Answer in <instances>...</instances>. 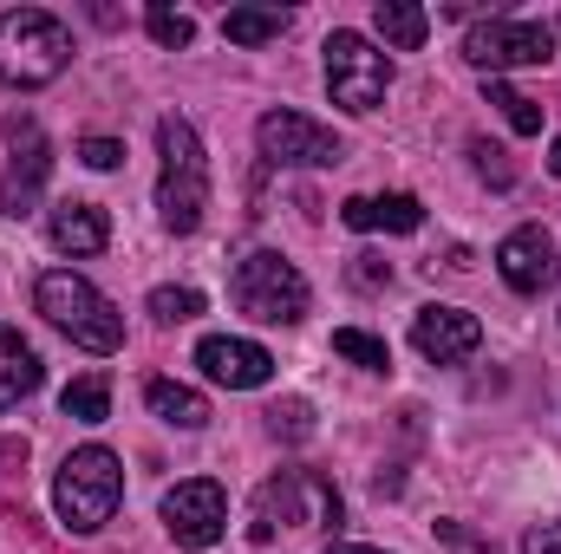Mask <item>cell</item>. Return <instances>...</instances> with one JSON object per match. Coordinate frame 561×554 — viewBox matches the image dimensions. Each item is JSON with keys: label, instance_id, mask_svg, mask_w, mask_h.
Listing matches in <instances>:
<instances>
[{"label": "cell", "instance_id": "1", "mask_svg": "<svg viewBox=\"0 0 561 554\" xmlns=\"http://www.w3.org/2000/svg\"><path fill=\"white\" fill-rule=\"evenodd\" d=\"M118 503H125V470H118V457H112L105 443H85V450H72V457L59 463V476H53V509H59V522H66L72 535H99V529L118 516Z\"/></svg>", "mask_w": 561, "mask_h": 554}, {"label": "cell", "instance_id": "24", "mask_svg": "<svg viewBox=\"0 0 561 554\" xmlns=\"http://www.w3.org/2000/svg\"><path fill=\"white\" fill-rule=\"evenodd\" d=\"M144 26H150V39H157V46H170V53H183V46L196 39L190 13H176V7H150V13H144Z\"/></svg>", "mask_w": 561, "mask_h": 554}, {"label": "cell", "instance_id": "5", "mask_svg": "<svg viewBox=\"0 0 561 554\" xmlns=\"http://www.w3.org/2000/svg\"><path fill=\"white\" fill-rule=\"evenodd\" d=\"M386 85H392V59L366 33H353V26L327 33V92H333L340 112H359V118L379 112L386 105Z\"/></svg>", "mask_w": 561, "mask_h": 554}, {"label": "cell", "instance_id": "14", "mask_svg": "<svg viewBox=\"0 0 561 554\" xmlns=\"http://www.w3.org/2000/svg\"><path fill=\"white\" fill-rule=\"evenodd\" d=\"M496 275L510 280L516 293H542L549 275H556V242H549V229H510L503 242H496Z\"/></svg>", "mask_w": 561, "mask_h": 554}, {"label": "cell", "instance_id": "15", "mask_svg": "<svg viewBox=\"0 0 561 554\" xmlns=\"http://www.w3.org/2000/svg\"><path fill=\"white\" fill-rule=\"evenodd\" d=\"M46 235H53L59 255H99V249L112 242V222H105L99 203H59V209L46 216Z\"/></svg>", "mask_w": 561, "mask_h": 554}, {"label": "cell", "instance_id": "11", "mask_svg": "<svg viewBox=\"0 0 561 554\" xmlns=\"http://www.w3.org/2000/svg\"><path fill=\"white\" fill-rule=\"evenodd\" d=\"M7 143H13V163L0 176V209L7 216H33V203H39V189L53 176V143H46V131L33 118H13L7 125Z\"/></svg>", "mask_w": 561, "mask_h": 554}, {"label": "cell", "instance_id": "25", "mask_svg": "<svg viewBox=\"0 0 561 554\" xmlns=\"http://www.w3.org/2000/svg\"><path fill=\"white\" fill-rule=\"evenodd\" d=\"M150 313H157V320H196V313H203V293H196V287H157V293H150Z\"/></svg>", "mask_w": 561, "mask_h": 554}, {"label": "cell", "instance_id": "6", "mask_svg": "<svg viewBox=\"0 0 561 554\" xmlns=\"http://www.w3.org/2000/svg\"><path fill=\"white\" fill-rule=\"evenodd\" d=\"M236 307L249 313V320H262V326H294V320H307V280L294 262H280V255H249L242 268H236Z\"/></svg>", "mask_w": 561, "mask_h": 554}, {"label": "cell", "instance_id": "26", "mask_svg": "<svg viewBox=\"0 0 561 554\" xmlns=\"http://www.w3.org/2000/svg\"><path fill=\"white\" fill-rule=\"evenodd\" d=\"M470 157H477V170H483L490 183H516V170L503 163V143H490V138H470Z\"/></svg>", "mask_w": 561, "mask_h": 554}, {"label": "cell", "instance_id": "4", "mask_svg": "<svg viewBox=\"0 0 561 554\" xmlns=\"http://www.w3.org/2000/svg\"><path fill=\"white\" fill-rule=\"evenodd\" d=\"M66 59H72V33H66L53 13L20 7V13L0 20V79H7V85L39 92V85H53V79L66 72Z\"/></svg>", "mask_w": 561, "mask_h": 554}, {"label": "cell", "instance_id": "17", "mask_svg": "<svg viewBox=\"0 0 561 554\" xmlns=\"http://www.w3.org/2000/svg\"><path fill=\"white\" fill-rule=\"evenodd\" d=\"M39 379H46L39 353H33L13 326H0V412H13L20 399H33V392H39Z\"/></svg>", "mask_w": 561, "mask_h": 554}, {"label": "cell", "instance_id": "18", "mask_svg": "<svg viewBox=\"0 0 561 554\" xmlns=\"http://www.w3.org/2000/svg\"><path fill=\"white\" fill-rule=\"evenodd\" d=\"M144 405L163 417V424H176V430H203V424H209L203 392H190V385H176V379H150V385H144Z\"/></svg>", "mask_w": 561, "mask_h": 554}, {"label": "cell", "instance_id": "16", "mask_svg": "<svg viewBox=\"0 0 561 554\" xmlns=\"http://www.w3.org/2000/svg\"><path fill=\"white\" fill-rule=\"evenodd\" d=\"M340 222L346 229H392V235H412V229H424V203L419 196H346L340 203Z\"/></svg>", "mask_w": 561, "mask_h": 554}, {"label": "cell", "instance_id": "13", "mask_svg": "<svg viewBox=\"0 0 561 554\" xmlns=\"http://www.w3.org/2000/svg\"><path fill=\"white\" fill-rule=\"evenodd\" d=\"M412 346H419L424 359H437V366H457V359H470V353L483 346V326H477V313H463V307H419Z\"/></svg>", "mask_w": 561, "mask_h": 554}, {"label": "cell", "instance_id": "22", "mask_svg": "<svg viewBox=\"0 0 561 554\" xmlns=\"http://www.w3.org/2000/svg\"><path fill=\"white\" fill-rule=\"evenodd\" d=\"M490 105H503V118H510V131H516V138H536V131H542V105H536V99H523L516 85L490 79Z\"/></svg>", "mask_w": 561, "mask_h": 554}, {"label": "cell", "instance_id": "19", "mask_svg": "<svg viewBox=\"0 0 561 554\" xmlns=\"http://www.w3.org/2000/svg\"><path fill=\"white\" fill-rule=\"evenodd\" d=\"M373 26H379V39H386V46L419 53L424 33H431V13H424V7H412V0H379V7H373Z\"/></svg>", "mask_w": 561, "mask_h": 554}, {"label": "cell", "instance_id": "7", "mask_svg": "<svg viewBox=\"0 0 561 554\" xmlns=\"http://www.w3.org/2000/svg\"><path fill=\"white\" fill-rule=\"evenodd\" d=\"M556 53V33L542 26V20H510V13H496V20H483V26H470L463 33V59L477 66V72H510V66H542Z\"/></svg>", "mask_w": 561, "mask_h": 554}, {"label": "cell", "instance_id": "3", "mask_svg": "<svg viewBox=\"0 0 561 554\" xmlns=\"http://www.w3.org/2000/svg\"><path fill=\"white\" fill-rule=\"evenodd\" d=\"M33 300H39V313H46L72 346H85V353H118V346H125V320H118V307H112L85 275L53 268V275H39Z\"/></svg>", "mask_w": 561, "mask_h": 554}, {"label": "cell", "instance_id": "2", "mask_svg": "<svg viewBox=\"0 0 561 554\" xmlns=\"http://www.w3.org/2000/svg\"><path fill=\"white\" fill-rule=\"evenodd\" d=\"M157 150H163V176H157V209L176 235H196L203 229V209H209V157L190 118H163L157 125Z\"/></svg>", "mask_w": 561, "mask_h": 554}, {"label": "cell", "instance_id": "32", "mask_svg": "<svg viewBox=\"0 0 561 554\" xmlns=\"http://www.w3.org/2000/svg\"><path fill=\"white\" fill-rule=\"evenodd\" d=\"M549 170H556V176H561V138H556V150H549Z\"/></svg>", "mask_w": 561, "mask_h": 554}, {"label": "cell", "instance_id": "30", "mask_svg": "<svg viewBox=\"0 0 561 554\" xmlns=\"http://www.w3.org/2000/svg\"><path fill=\"white\" fill-rule=\"evenodd\" d=\"M353 280H359V287H379V280H392V268H373V262H359V268H353Z\"/></svg>", "mask_w": 561, "mask_h": 554}, {"label": "cell", "instance_id": "9", "mask_svg": "<svg viewBox=\"0 0 561 554\" xmlns=\"http://www.w3.org/2000/svg\"><path fill=\"white\" fill-rule=\"evenodd\" d=\"M163 529H170L176 549H216L222 529H229V496H222V483H209V476L176 483V489L163 496Z\"/></svg>", "mask_w": 561, "mask_h": 554}, {"label": "cell", "instance_id": "29", "mask_svg": "<svg viewBox=\"0 0 561 554\" xmlns=\"http://www.w3.org/2000/svg\"><path fill=\"white\" fill-rule=\"evenodd\" d=\"M523 554H561V522H542V529H529Z\"/></svg>", "mask_w": 561, "mask_h": 554}, {"label": "cell", "instance_id": "27", "mask_svg": "<svg viewBox=\"0 0 561 554\" xmlns=\"http://www.w3.org/2000/svg\"><path fill=\"white\" fill-rule=\"evenodd\" d=\"M437 542H444L450 554H496L490 542H483V535H470L463 522H437Z\"/></svg>", "mask_w": 561, "mask_h": 554}, {"label": "cell", "instance_id": "8", "mask_svg": "<svg viewBox=\"0 0 561 554\" xmlns=\"http://www.w3.org/2000/svg\"><path fill=\"white\" fill-rule=\"evenodd\" d=\"M275 522H340V496H333V483H320V476H307V470H280V476H268L262 496H255V522H249V535L268 542Z\"/></svg>", "mask_w": 561, "mask_h": 554}, {"label": "cell", "instance_id": "31", "mask_svg": "<svg viewBox=\"0 0 561 554\" xmlns=\"http://www.w3.org/2000/svg\"><path fill=\"white\" fill-rule=\"evenodd\" d=\"M327 554H386V549H366V542H333Z\"/></svg>", "mask_w": 561, "mask_h": 554}, {"label": "cell", "instance_id": "28", "mask_svg": "<svg viewBox=\"0 0 561 554\" xmlns=\"http://www.w3.org/2000/svg\"><path fill=\"white\" fill-rule=\"evenodd\" d=\"M79 157H85L92 170H118V163H125V143L118 138H85L79 143Z\"/></svg>", "mask_w": 561, "mask_h": 554}, {"label": "cell", "instance_id": "21", "mask_svg": "<svg viewBox=\"0 0 561 554\" xmlns=\"http://www.w3.org/2000/svg\"><path fill=\"white\" fill-rule=\"evenodd\" d=\"M59 412L79 417V424H105V417H112V385H105V379H72V385L59 392Z\"/></svg>", "mask_w": 561, "mask_h": 554}, {"label": "cell", "instance_id": "10", "mask_svg": "<svg viewBox=\"0 0 561 554\" xmlns=\"http://www.w3.org/2000/svg\"><path fill=\"white\" fill-rule=\"evenodd\" d=\"M255 143H262L268 163H287V170H313V163H340L346 157V143L327 125H313L307 112H262Z\"/></svg>", "mask_w": 561, "mask_h": 554}, {"label": "cell", "instance_id": "20", "mask_svg": "<svg viewBox=\"0 0 561 554\" xmlns=\"http://www.w3.org/2000/svg\"><path fill=\"white\" fill-rule=\"evenodd\" d=\"M287 20H294V13H280V7H229L222 39H229V46H268V39L287 33Z\"/></svg>", "mask_w": 561, "mask_h": 554}, {"label": "cell", "instance_id": "23", "mask_svg": "<svg viewBox=\"0 0 561 554\" xmlns=\"http://www.w3.org/2000/svg\"><path fill=\"white\" fill-rule=\"evenodd\" d=\"M333 353L353 359V366H366V372H386V366H392V346L373 339V333H359V326H340V333H333Z\"/></svg>", "mask_w": 561, "mask_h": 554}, {"label": "cell", "instance_id": "12", "mask_svg": "<svg viewBox=\"0 0 561 554\" xmlns=\"http://www.w3.org/2000/svg\"><path fill=\"white\" fill-rule=\"evenodd\" d=\"M196 366H203L216 385H229V392H255V385L275 379V353L255 346V339H229V333H209V339L196 346Z\"/></svg>", "mask_w": 561, "mask_h": 554}]
</instances>
